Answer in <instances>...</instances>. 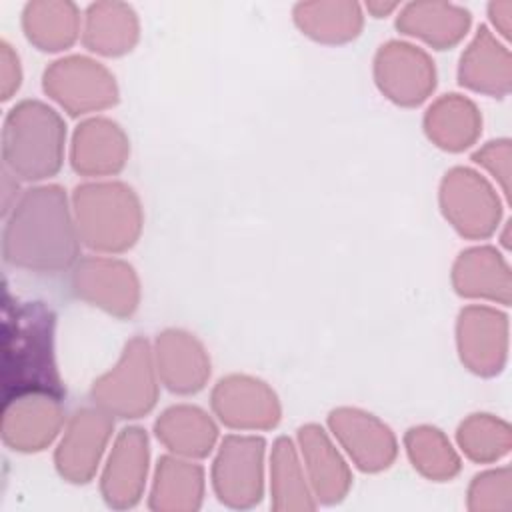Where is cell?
<instances>
[{
	"label": "cell",
	"mask_w": 512,
	"mask_h": 512,
	"mask_svg": "<svg viewBox=\"0 0 512 512\" xmlns=\"http://www.w3.org/2000/svg\"><path fill=\"white\" fill-rule=\"evenodd\" d=\"M80 242L64 188L38 184L24 190L6 214L2 256L14 268L56 274L80 260Z\"/></svg>",
	"instance_id": "1"
},
{
	"label": "cell",
	"mask_w": 512,
	"mask_h": 512,
	"mask_svg": "<svg viewBox=\"0 0 512 512\" xmlns=\"http://www.w3.org/2000/svg\"><path fill=\"white\" fill-rule=\"evenodd\" d=\"M66 124L40 100L14 104L2 124V164L18 182L52 178L64 160Z\"/></svg>",
	"instance_id": "2"
},
{
	"label": "cell",
	"mask_w": 512,
	"mask_h": 512,
	"mask_svg": "<svg viewBox=\"0 0 512 512\" xmlns=\"http://www.w3.org/2000/svg\"><path fill=\"white\" fill-rule=\"evenodd\" d=\"M72 212L80 240L98 252H124L142 232V206L124 182H86L74 188Z\"/></svg>",
	"instance_id": "3"
},
{
	"label": "cell",
	"mask_w": 512,
	"mask_h": 512,
	"mask_svg": "<svg viewBox=\"0 0 512 512\" xmlns=\"http://www.w3.org/2000/svg\"><path fill=\"white\" fill-rule=\"evenodd\" d=\"M94 404L112 418L134 420L148 414L158 400V372L146 338L126 342L118 362L92 384Z\"/></svg>",
	"instance_id": "4"
},
{
	"label": "cell",
	"mask_w": 512,
	"mask_h": 512,
	"mask_svg": "<svg viewBox=\"0 0 512 512\" xmlns=\"http://www.w3.org/2000/svg\"><path fill=\"white\" fill-rule=\"evenodd\" d=\"M42 88L70 116L98 112L118 102V86L110 70L86 56L52 62L42 74Z\"/></svg>",
	"instance_id": "5"
},
{
	"label": "cell",
	"mask_w": 512,
	"mask_h": 512,
	"mask_svg": "<svg viewBox=\"0 0 512 512\" xmlns=\"http://www.w3.org/2000/svg\"><path fill=\"white\" fill-rule=\"evenodd\" d=\"M264 440L230 434L220 442L212 464V486L230 508H252L264 494Z\"/></svg>",
	"instance_id": "6"
},
{
	"label": "cell",
	"mask_w": 512,
	"mask_h": 512,
	"mask_svg": "<svg viewBox=\"0 0 512 512\" xmlns=\"http://www.w3.org/2000/svg\"><path fill=\"white\" fill-rule=\"evenodd\" d=\"M72 288L78 298L118 318L132 316L140 302L134 268L110 256L80 258L72 270Z\"/></svg>",
	"instance_id": "7"
},
{
	"label": "cell",
	"mask_w": 512,
	"mask_h": 512,
	"mask_svg": "<svg viewBox=\"0 0 512 512\" xmlns=\"http://www.w3.org/2000/svg\"><path fill=\"white\" fill-rule=\"evenodd\" d=\"M440 208L446 220L466 238L490 236L500 206L488 182L468 168H452L440 184Z\"/></svg>",
	"instance_id": "8"
},
{
	"label": "cell",
	"mask_w": 512,
	"mask_h": 512,
	"mask_svg": "<svg viewBox=\"0 0 512 512\" xmlns=\"http://www.w3.org/2000/svg\"><path fill=\"white\" fill-rule=\"evenodd\" d=\"M374 78L388 100L418 106L436 86V68L422 48L392 40L376 52Z\"/></svg>",
	"instance_id": "9"
},
{
	"label": "cell",
	"mask_w": 512,
	"mask_h": 512,
	"mask_svg": "<svg viewBox=\"0 0 512 512\" xmlns=\"http://www.w3.org/2000/svg\"><path fill=\"white\" fill-rule=\"evenodd\" d=\"M112 428V416L98 406L74 412L54 454L58 474L72 484L90 482L112 436Z\"/></svg>",
	"instance_id": "10"
},
{
	"label": "cell",
	"mask_w": 512,
	"mask_h": 512,
	"mask_svg": "<svg viewBox=\"0 0 512 512\" xmlns=\"http://www.w3.org/2000/svg\"><path fill=\"white\" fill-rule=\"evenodd\" d=\"M60 396L26 392L8 400L2 412V442L14 452H40L52 444L64 426Z\"/></svg>",
	"instance_id": "11"
},
{
	"label": "cell",
	"mask_w": 512,
	"mask_h": 512,
	"mask_svg": "<svg viewBox=\"0 0 512 512\" xmlns=\"http://www.w3.org/2000/svg\"><path fill=\"white\" fill-rule=\"evenodd\" d=\"M212 410L234 430H268L280 422V402L274 390L252 376L230 374L212 390Z\"/></svg>",
	"instance_id": "12"
},
{
	"label": "cell",
	"mask_w": 512,
	"mask_h": 512,
	"mask_svg": "<svg viewBox=\"0 0 512 512\" xmlns=\"http://www.w3.org/2000/svg\"><path fill=\"white\" fill-rule=\"evenodd\" d=\"M148 436L142 428H124L106 460L100 492L110 508L124 510L140 502L148 474Z\"/></svg>",
	"instance_id": "13"
},
{
	"label": "cell",
	"mask_w": 512,
	"mask_h": 512,
	"mask_svg": "<svg viewBox=\"0 0 512 512\" xmlns=\"http://www.w3.org/2000/svg\"><path fill=\"white\" fill-rule=\"evenodd\" d=\"M328 426L362 472H380L394 462L396 438L374 414L358 408H336L328 416Z\"/></svg>",
	"instance_id": "14"
},
{
	"label": "cell",
	"mask_w": 512,
	"mask_h": 512,
	"mask_svg": "<svg viewBox=\"0 0 512 512\" xmlns=\"http://www.w3.org/2000/svg\"><path fill=\"white\" fill-rule=\"evenodd\" d=\"M458 352L468 370L492 376L506 356V316L486 308L468 306L458 316Z\"/></svg>",
	"instance_id": "15"
},
{
	"label": "cell",
	"mask_w": 512,
	"mask_h": 512,
	"mask_svg": "<svg viewBox=\"0 0 512 512\" xmlns=\"http://www.w3.org/2000/svg\"><path fill=\"white\" fill-rule=\"evenodd\" d=\"M156 372L162 384L176 394H194L210 378V358L204 346L184 330H164L154 348Z\"/></svg>",
	"instance_id": "16"
},
{
	"label": "cell",
	"mask_w": 512,
	"mask_h": 512,
	"mask_svg": "<svg viewBox=\"0 0 512 512\" xmlns=\"http://www.w3.org/2000/svg\"><path fill=\"white\" fill-rule=\"evenodd\" d=\"M128 154V136L108 118H90L72 136L70 162L82 176H112L126 166Z\"/></svg>",
	"instance_id": "17"
},
{
	"label": "cell",
	"mask_w": 512,
	"mask_h": 512,
	"mask_svg": "<svg viewBox=\"0 0 512 512\" xmlns=\"http://www.w3.org/2000/svg\"><path fill=\"white\" fill-rule=\"evenodd\" d=\"M302 464L312 488V494L322 504L340 502L352 484L348 464L318 424H306L298 430Z\"/></svg>",
	"instance_id": "18"
},
{
	"label": "cell",
	"mask_w": 512,
	"mask_h": 512,
	"mask_svg": "<svg viewBox=\"0 0 512 512\" xmlns=\"http://www.w3.org/2000/svg\"><path fill=\"white\" fill-rule=\"evenodd\" d=\"M204 498V470L190 458L162 456L154 472L150 508L158 512L198 510Z\"/></svg>",
	"instance_id": "19"
},
{
	"label": "cell",
	"mask_w": 512,
	"mask_h": 512,
	"mask_svg": "<svg viewBox=\"0 0 512 512\" xmlns=\"http://www.w3.org/2000/svg\"><path fill=\"white\" fill-rule=\"evenodd\" d=\"M156 438L176 456L182 458H204L212 452L218 428L212 418L188 404L166 408L154 424Z\"/></svg>",
	"instance_id": "20"
},
{
	"label": "cell",
	"mask_w": 512,
	"mask_h": 512,
	"mask_svg": "<svg viewBox=\"0 0 512 512\" xmlns=\"http://www.w3.org/2000/svg\"><path fill=\"white\" fill-rule=\"evenodd\" d=\"M396 26L400 32L420 38L436 50H446L464 38L470 14L454 4L412 2L400 12Z\"/></svg>",
	"instance_id": "21"
},
{
	"label": "cell",
	"mask_w": 512,
	"mask_h": 512,
	"mask_svg": "<svg viewBox=\"0 0 512 512\" xmlns=\"http://www.w3.org/2000/svg\"><path fill=\"white\" fill-rule=\"evenodd\" d=\"M452 284L460 296L510 302V274L500 254L490 248H472L458 256L452 268Z\"/></svg>",
	"instance_id": "22"
},
{
	"label": "cell",
	"mask_w": 512,
	"mask_h": 512,
	"mask_svg": "<svg viewBox=\"0 0 512 512\" xmlns=\"http://www.w3.org/2000/svg\"><path fill=\"white\" fill-rule=\"evenodd\" d=\"M138 30V18L128 4L96 2L86 10L82 40L90 52L120 56L134 48Z\"/></svg>",
	"instance_id": "23"
},
{
	"label": "cell",
	"mask_w": 512,
	"mask_h": 512,
	"mask_svg": "<svg viewBox=\"0 0 512 512\" xmlns=\"http://www.w3.org/2000/svg\"><path fill=\"white\" fill-rule=\"evenodd\" d=\"M22 30L38 50L60 52L78 38L80 12L72 2L34 0L22 10Z\"/></svg>",
	"instance_id": "24"
},
{
	"label": "cell",
	"mask_w": 512,
	"mask_h": 512,
	"mask_svg": "<svg viewBox=\"0 0 512 512\" xmlns=\"http://www.w3.org/2000/svg\"><path fill=\"white\" fill-rule=\"evenodd\" d=\"M482 118L476 106L460 96L446 94L438 98L424 116L426 136L442 150L460 152L478 138Z\"/></svg>",
	"instance_id": "25"
},
{
	"label": "cell",
	"mask_w": 512,
	"mask_h": 512,
	"mask_svg": "<svg viewBox=\"0 0 512 512\" xmlns=\"http://www.w3.org/2000/svg\"><path fill=\"white\" fill-rule=\"evenodd\" d=\"M462 86L490 96H504L510 88L508 52L496 44L486 26H480L474 42L466 48L458 66Z\"/></svg>",
	"instance_id": "26"
},
{
	"label": "cell",
	"mask_w": 512,
	"mask_h": 512,
	"mask_svg": "<svg viewBox=\"0 0 512 512\" xmlns=\"http://www.w3.org/2000/svg\"><path fill=\"white\" fill-rule=\"evenodd\" d=\"M270 494L274 510H314L316 498L312 494L306 470L298 458L296 446L282 436L274 442L270 454Z\"/></svg>",
	"instance_id": "27"
},
{
	"label": "cell",
	"mask_w": 512,
	"mask_h": 512,
	"mask_svg": "<svg viewBox=\"0 0 512 512\" xmlns=\"http://www.w3.org/2000/svg\"><path fill=\"white\" fill-rule=\"evenodd\" d=\"M298 28L324 44H340L362 30V12L354 2H302L294 8Z\"/></svg>",
	"instance_id": "28"
},
{
	"label": "cell",
	"mask_w": 512,
	"mask_h": 512,
	"mask_svg": "<svg viewBox=\"0 0 512 512\" xmlns=\"http://www.w3.org/2000/svg\"><path fill=\"white\" fill-rule=\"evenodd\" d=\"M404 446L412 466L434 482L452 480L460 472V458L442 430L416 426L404 434Z\"/></svg>",
	"instance_id": "29"
},
{
	"label": "cell",
	"mask_w": 512,
	"mask_h": 512,
	"mask_svg": "<svg viewBox=\"0 0 512 512\" xmlns=\"http://www.w3.org/2000/svg\"><path fill=\"white\" fill-rule=\"evenodd\" d=\"M458 444L474 462H492L508 452V426L490 414H472L458 428Z\"/></svg>",
	"instance_id": "30"
},
{
	"label": "cell",
	"mask_w": 512,
	"mask_h": 512,
	"mask_svg": "<svg viewBox=\"0 0 512 512\" xmlns=\"http://www.w3.org/2000/svg\"><path fill=\"white\" fill-rule=\"evenodd\" d=\"M470 510L510 508V472L508 468L478 474L468 490Z\"/></svg>",
	"instance_id": "31"
},
{
	"label": "cell",
	"mask_w": 512,
	"mask_h": 512,
	"mask_svg": "<svg viewBox=\"0 0 512 512\" xmlns=\"http://www.w3.org/2000/svg\"><path fill=\"white\" fill-rule=\"evenodd\" d=\"M22 82V68L20 58L14 48L2 40L0 42V98L10 100Z\"/></svg>",
	"instance_id": "32"
},
{
	"label": "cell",
	"mask_w": 512,
	"mask_h": 512,
	"mask_svg": "<svg viewBox=\"0 0 512 512\" xmlns=\"http://www.w3.org/2000/svg\"><path fill=\"white\" fill-rule=\"evenodd\" d=\"M508 156H510V146L506 140L488 142L484 148H480L474 154V162L490 170L502 182V188L508 190Z\"/></svg>",
	"instance_id": "33"
},
{
	"label": "cell",
	"mask_w": 512,
	"mask_h": 512,
	"mask_svg": "<svg viewBox=\"0 0 512 512\" xmlns=\"http://www.w3.org/2000/svg\"><path fill=\"white\" fill-rule=\"evenodd\" d=\"M396 6H398V4H378V2H370V4H366V8H368L376 18L386 16V14H388V12H392Z\"/></svg>",
	"instance_id": "34"
}]
</instances>
